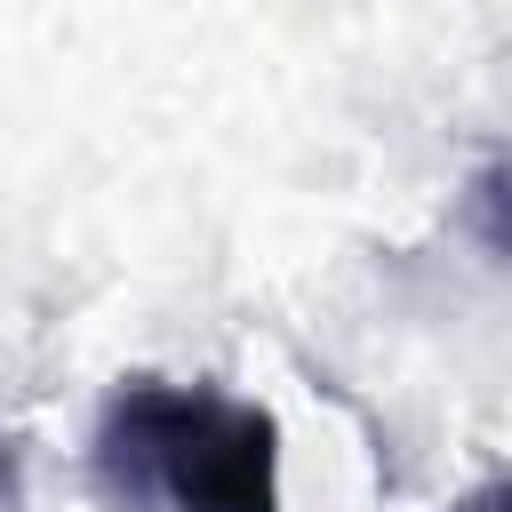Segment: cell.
Instances as JSON below:
<instances>
[{"label":"cell","instance_id":"6da1fadb","mask_svg":"<svg viewBox=\"0 0 512 512\" xmlns=\"http://www.w3.org/2000/svg\"><path fill=\"white\" fill-rule=\"evenodd\" d=\"M88 480L112 512H288L272 408L168 376H120L104 392Z\"/></svg>","mask_w":512,"mask_h":512},{"label":"cell","instance_id":"7a4b0ae2","mask_svg":"<svg viewBox=\"0 0 512 512\" xmlns=\"http://www.w3.org/2000/svg\"><path fill=\"white\" fill-rule=\"evenodd\" d=\"M16 504H24V440L0 432V512H16Z\"/></svg>","mask_w":512,"mask_h":512},{"label":"cell","instance_id":"3957f363","mask_svg":"<svg viewBox=\"0 0 512 512\" xmlns=\"http://www.w3.org/2000/svg\"><path fill=\"white\" fill-rule=\"evenodd\" d=\"M456 512H512V472H496V480H480L472 496H456Z\"/></svg>","mask_w":512,"mask_h":512}]
</instances>
